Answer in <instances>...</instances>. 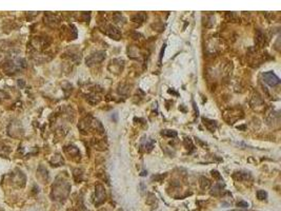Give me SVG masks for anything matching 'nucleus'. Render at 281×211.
<instances>
[{
	"instance_id": "1",
	"label": "nucleus",
	"mask_w": 281,
	"mask_h": 211,
	"mask_svg": "<svg viewBox=\"0 0 281 211\" xmlns=\"http://www.w3.org/2000/svg\"><path fill=\"white\" fill-rule=\"evenodd\" d=\"M262 78H263V81L264 82H266L267 85H270V86H277V85L280 84V79H279V77L277 76L276 74H274L273 72H265L262 74Z\"/></svg>"
},
{
	"instance_id": "2",
	"label": "nucleus",
	"mask_w": 281,
	"mask_h": 211,
	"mask_svg": "<svg viewBox=\"0 0 281 211\" xmlns=\"http://www.w3.org/2000/svg\"><path fill=\"white\" fill-rule=\"evenodd\" d=\"M104 57H105V53H104V52H102V51L96 52V53L92 54V55L86 59V65H94V63H98V62H100V61L103 60Z\"/></svg>"
},
{
	"instance_id": "3",
	"label": "nucleus",
	"mask_w": 281,
	"mask_h": 211,
	"mask_svg": "<svg viewBox=\"0 0 281 211\" xmlns=\"http://www.w3.org/2000/svg\"><path fill=\"white\" fill-rule=\"evenodd\" d=\"M105 200V190L102 185L96 186V192H95V203L97 205L101 204Z\"/></svg>"
},
{
	"instance_id": "4",
	"label": "nucleus",
	"mask_w": 281,
	"mask_h": 211,
	"mask_svg": "<svg viewBox=\"0 0 281 211\" xmlns=\"http://www.w3.org/2000/svg\"><path fill=\"white\" fill-rule=\"evenodd\" d=\"M202 121H203V124H204V125L206 126V128L211 131V132H214V130L216 129V127H217V123H216V121H211V119H207V118H203Z\"/></svg>"
},
{
	"instance_id": "5",
	"label": "nucleus",
	"mask_w": 281,
	"mask_h": 211,
	"mask_svg": "<svg viewBox=\"0 0 281 211\" xmlns=\"http://www.w3.org/2000/svg\"><path fill=\"white\" fill-rule=\"evenodd\" d=\"M13 181L16 182V183L18 184L19 186H23V185H24V182H26V177H24V175H23L21 172L18 171V173H15Z\"/></svg>"
},
{
	"instance_id": "6",
	"label": "nucleus",
	"mask_w": 281,
	"mask_h": 211,
	"mask_svg": "<svg viewBox=\"0 0 281 211\" xmlns=\"http://www.w3.org/2000/svg\"><path fill=\"white\" fill-rule=\"evenodd\" d=\"M257 197H258L260 201L265 200V199L267 197V193L265 192L264 190H259V191H257Z\"/></svg>"
},
{
	"instance_id": "7",
	"label": "nucleus",
	"mask_w": 281,
	"mask_h": 211,
	"mask_svg": "<svg viewBox=\"0 0 281 211\" xmlns=\"http://www.w3.org/2000/svg\"><path fill=\"white\" fill-rule=\"evenodd\" d=\"M162 135H166V136H170V137H176L177 136V132L176 131H172L171 132V130H164L163 132H162Z\"/></svg>"
},
{
	"instance_id": "8",
	"label": "nucleus",
	"mask_w": 281,
	"mask_h": 211,
	"mask_svg": "<svg viewBox=\"0 0 281 211\" xmlns=\"http://www.w3.org/2000/svg\"><path fill=\"white\" fill-rule=\"evenodd\" d=\"M238 207H241V208H247L249 207V204L247 202H243V201H240V202L237 203Z\"/></svg>"
},
{
	"instance_id": "9",
	"label": "nucleus",
	"mask_w": 281,
	"mask_h": 211,
	"mask_svg": "<svg viewBox=\"0 0 281 211\" xmlns=\"http://www.w3.org/2000/svg\"><path fill=\"white\" fill-rule=\"evenodd\" d=\"M7 95L4 92H3V91H0V101H1L3 98H7Z\"/></svg>"
},
{
	"instance_id": "10",
	"label": "nucleus",
	"mask_w": 281,
	"mask_h": 211,
	"mask_svg": "<svg viewBox=\"0 0 281 211\" xmlns=\"http://www.w3.org/2000/svg\"><path fill=\"white\" fill-rule=\"evenodd\" d=\"M212 174H213V176H216V177H218V179H221V176H220V174L218 173V171H212Z\"/></svg>"
},
{
	"instance_id": "11",
	"label": "nucleus",
	"mask_w": 281,
	"mask_h": 211,
	"mask_svg": "<svg viewBox=\"0 0 281 211\" xmlns=\"http://www.w3.org/2000/svg\"><path fill=\"white\" fill-rule=\"evenodd\" d=\"M140 175H142V176H143V175H145V171H143V172H142V173H141V174H140Z\"/></svg>"
}]
</instances>
